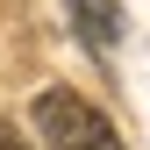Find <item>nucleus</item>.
Listing matches in <instances>:
<instances>
[{
    "instance_id": "1",
    "label": "nucleus",
    "mask_w": 150,
    "mask_h": 150,
    "mask_svg": "<svg viewBox=\"0 0 150 150\" xmlns=\"http://www.w3.org/2000/svg\"><path fill=\"white\" fill-rule=\"evenodd\" d=\"M36 129H43V143H50V150H122L115 122H107L93 100H79L71 86L36 93Z\"/></svg>"
},
{
    "instance_id": "2",
    "label": "nucleus",
    "mask_w": 150,
    "mask_h": 150,
    "mask_svg": "<svg viewBox=\"0 0 150 150\" xmlns=\"http://www.w3.org/2000/svg\"><path fill=\"white\" fill-rule=\"evenodd\" d=\"M71 22H79V36L93 50H107L115 43V0H71Z\"/></svg>"
},
{
    "instance_id": "3",
    "label": "nucleus",
    "mask_w": 150,
    "mask_h": 150,
    "mask_svg": "<svg viewBox=\"0 0 150 150\" xmlns=\"http://www.w3.org/2000/svg\"><path fill=\"white\" fill-rule=\"evenodd\" d=\"M0 150H22V136H14V129H7V122H0Z\"/></svg>"
}]
</instances>
